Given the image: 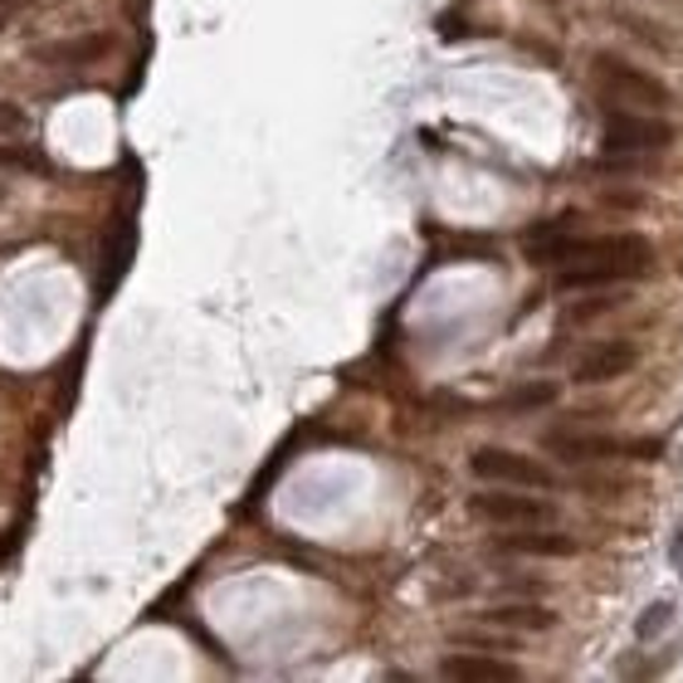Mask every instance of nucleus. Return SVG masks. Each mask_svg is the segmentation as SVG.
Wrapping results in <instances>:
<instances>
[{
    "mask_svg": "<svg viewBox=\"0 0 683 683\" xmlns=\"http://www.w3.org/2000/svg\"><path fill=\"white\" fill-rule=\"evenodd\" d=\"M528 259L532 264H606V259H620V264H640L649 269L654 264V249H649V239L640 235H596V239H576L566 235V220L562 225H542V230L528 235Z\"/></svg>",
    "mask_w": 683,
    "mask_h": 683,
    "instance_id": "obj_1",
    "label": "nucleus"
},
{
    "mask_svg": "<svg viewBox=\"0 0 683 683\" xmlns=\"http://www.w3.org/2000/svg\"><path fill=\"white\" fill-rule=\"evenodd\" d=\"M0 171H50L40 147H25V142H10V137H0Z\"/></svg>",
    "mask_w": 683,
    "mask_h": 683,
    "instance_id": "obj_13",
    "label": "nucleus"
},
{
    "mask_svg": "<svg viewBox=\"0 0 683 683\" xmlns=\"http://www.w3.org/2000/svg\"><path fill=\"white\" fill-rule=\"evenodd\" d=\"M674 562H683V532H679V542H674Z\"/></svg>",
    "mask_w": 683,
    "mask_h": 683,
    "instance_id": "obj_18",
    "label": "nucleus"
},
{
    "mask_svg": "<svg viewBox=\"0 0 683 683\" xmlns=\"http://www.w3.org/2000/svg\"><path fill=\"white\" fill-rule=\"evenodd\" d=\"M112 50V34H84V40H59V44H44V50H34V59L40 64H54V68H88L98 64L102 54Z\"/></svg>",
    "mask_w": 683,
    "mask_h": 683,
    "instance_id": "obj_8",
    "label": "nucleus"
},
{
    "mask_svg": "<svg viewBox=\"0 0 683 683\" xmlns=\"http://www.w3.org/2000/svg\"><path fill=\"white\" fill-rule=\"evenodd\" d=\"M546 401H556V381H538V386H522V391H512L508 395V410H532V405H546Z\"/></svg>",
    "mask_w": 683,
    "mask_h": 683,
    "instance_id": "obj_14",
    "label": "nucleus"
},
{
    "mask_svg": "<svg viewBox=\"0 0 683 683\" xmlns=\"http://www.w3.org/2000/svg\"><path fill=\"white\" fill-rule=\"evenodd\" d=\"M444 679H459V683H512L522 679L518 664H503V659H488V654H449L440 664Z\"/></svg>",
    "mask_w": 683,
    "mask_h": 683,
    "instance_id": "obj_9",
    "label": "nucleus"
},
{
    "mask_svg": "<svg viewBox=\"0 0 683 683\" xmlns=\"http://www.w3.org/2000/svg\"><path fill=\"white\" fill-rule=\"evenodd\" d=\"M478 620L498 625V630H552L556 615L542 610V606H498V610H484Z\"/></svg>",
    "mask_w": 683,
    "mask_h": 683,
    "instance_id": "obj_12",
    "label": "nucleus"
},
{
    "mask_svg": "<svg viewBox=\"0 0 683 683\" xmlns=\"http://www.w3.org/2000/svg\"><path fill=\"white\" fill-rule=\"evenodd\" d=\"M669 620H674V610H669V606H664V600H659V606H649V610H644V620H640V625H635V635H640V640H654V635H659V630H664V625H669Z\"/></svg>",
    "mask_w": 683,
    "mask_h": 683,
    "instance_id": "obj_15",
    "label": "nucleus"
},
{
    "mask_svg": "<svg viewBox=\"0 0 683 683\" xmlns=\"http://www.w3.org/2000/svg\"><path fill=\"white\" fill-rule=\"evenodd\" d=\"M590 68H596V84L606 88V98L635 102V108H669V88L659 78L640 74V68H630L625 59H615V54H596Z\"/></svg>",
    "mask_w": 683,
    "mask_h": 683,
    "instance_id": "obj_3",
    "label": "nucleus"
},
{
    "mask_svg": "<svg viewBox=\"0 0 683 683\" xmlns=\"http://www.w3.org/2000/svg\"><path fill=\"white\" fill-rule=\"evenodd\" d=\"M674 142V128L664 118H640V112H610L606 118V152L635 156V152H659Z\"/></svg>",
    "mask_w": 683,
    "mask_h": 683,
    "instance_id": "obj_5",
    "label": "nucleus"
},
{
    "mask_svg": "<svg viewBox=\"0 0 683 683\" xmlns=\"http://www.w3.org/2000/svg\"><path fill=\"white\" fill-rule=\"evenodd\" d=\"M542 449H552L556 459H572V464H586V459H659L664 444L659 440H610V435H552L542 440Z\"/></svg>",
    "mask_w": 683,
    "mask_h": 683,
    "instance_id": "obj_2",
    "label": "nucleus"
},
{
    "mask_svg": "<svg viewBox=\"0 0 683 683\" xmlns=\"http://www.w3.org/2000/svg\"><path fill=\"white\" fill-rule=\"evenodd\" d=\"M635 342H625V337H615V342H596V347L586 351V357L576 361V371H572V381L576 386H606L615 381V376H625L635 367Z\"/></svg>",
    "mask_w": 683,
    "mask_h": 683,
    "instance_id": "obj_7",
    "label": "nucleus"
},
{
    "mask_svg": "<svg viewBox=\"0 0 683 683\" xmlns=\"http://www.w3.org/2000/svg\"><path fill=\"white\" fill-rule=\"evenodd\" d=\"M498 546L518 556H576L581 552L576 538H566V532H512V538H498Z\"/></svg>",
    "mask_w": 683,
    "mask_h": 683,
    "instance_id": "obj_11",
    "label": "nucleus"
},
{
    "mask_svg": "<svg viewBox=\"0 0 683 683\" xmlns=\"http://www.w3.org/2000/svg\"><path fill=\"white\" fill-rule=\"evenodd\" d=\"M0 200H6V191H0Z\"/></svg>",
    "mask_w": 683,
    "mask_h": 683,
    "instance_id": "obj_19",
    "label": "nucleus"
},
{
    "mask_svg": "<svg viewBox=\"0 0 683 683\" xmlns=\"http://www.w3.org/2000/svg\"><path fill=\"white\" fill-rule=\"evenodd\" d=\"M469 508H474V518L498 522V528H538V522L552 518V503L522 498V494H474Z\"/></svg>",
    "mask_w": 683,
    "mask_h": 683,
    "instance_id": "obj_6",
    "label": "nucleus"
},
{
    "mask_svg": "<svg viewBox=\"0 0 683 683\" xmlns=\"http://www.w3.org/2000/svg\"><path fill=\"white\" fill-rule=\"evenodd\" d=\"M640 264H620V259H606V264H572L556 273V289H606V283H625V279H640Z\"/></svg>",
    "mask_w": 683,
    "mask_h": 683,
    "instance_id": "obj_10",
    "label": "nucleus"
},
{
    "mask_svg": "<svg viewBox=\"0 0 683 683\" xmlns=\"http://www.w3.org/2000/svg\"><path fill=\"white\" fill-rule=\"evenodd\" d=\"M30 6H34V0H0V30H6L10 20H15L20 10H30Z\"/></svg>",
    "mask_w": 683,
    "mask_h": 683,
    "instance_id": "obj_17",
    "label": "nucleus"
},
{
    "mask_svg": "<svg viewBox=\"0 0 683 683\" xmlns=\"http://www.w3.org/2000/svg\"><path fill=\"white\" fill-rule=\"evenodd\" d=\"M469 469L478 478H494V484H508V488H552V469L546 464L528 459V454H512V449H494V444L474 449Z\"/></svg>",
    "mask_w": 683,
    "mask_h": 683,
    "instance_id": "obj_4",
    "label": "nucleus"
},
{
    "mask_svg": "<svg viewBox=\"0 0 683 683\" xmlns=\"http://www.w3.org/2000/svg\"><path fill=\"white\" fill-rule=\"evenodd\" d=\"M25 128H30L25 108H15V102H6V98H0V137H20Z\"/></svg>",
    "mask_w": 683,
    "mask_h": 683,
    "instance_id": "obj_16",
    "label": "nucleus"
}]
</instances>
